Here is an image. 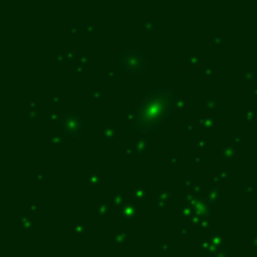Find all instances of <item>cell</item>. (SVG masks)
<instances>
[{"label":"cell","instance_id":"49","mask_svg":"<svg viewBox=\"0 0 257 257\" xmlns=\"http://www.w3.org/2000/svg\"><path fill=\"white\" fill-rule=\"evenodd\" d=\"M177 233H178L179 236H187V235H188V228H187V227H179V228L177 230Z\"/></svg>","mask_w":257,"mask_h":257},{"label":"cell","instance_id":"19","mask_svg":"<svg viewBox=\"0 0 257 257\" xmlns=\"http://www.w3.org/2000/svg\"><path fill=\"white\" fill-rule=\"evenodd\" d=\"M211 241L213 242V245L214 246H218V247H221V246H224L227 243V240H226V237L224 236H222V235H218V233H214V235H212L211 236Z\"/></svg>","mask_w":257,"mask_h":257},{"label":"cell","instance_id":"46","mask_svg":"<svg viewBox=\"0 0 257 257\" xmlns=\"http://www.w3.org/2000/svg\"><path fill=\"white\" fill-rule=\"evenodd\" d=\"M52 102H53V103H61V102H63V97H61L60 94H53Z\"/></svg>","mask_w":257,"mask_h":257},{"label":"cell","instance_id":"52","mask_svg":"<svg viewBox=\"0 0 257 257\" xmlns=\"http://www.w3.org/2000/svg\"><path fill=\"white\" fill-rule=\"evenodd\" d=\"M107 77H108L109 79H114V78H115V72H114V69H113V68H108Z\"/></svg>","mask_w":257,"mask_h":257},{"label":"cell","instance_id":"10","mask_svg":"<svg viewBox=\"0 0 257 257\" xmlns=\"http://www.w3.org/2000/svg\"><path fill=\"white\" fill-rule=\"evenodd\" d=\"M136 153H147L148 151V142H147V138L146 137H139L137 138V141L134 142V146H133Z\"/></svg>","mask_w":257,"mask_h":257},{"label":"cell","instance_id":"61","mask_svg":"<svg viewBox=\"0 0 257 257\" xmlns=\"http://www.w3.org/2000/svg\"><path fill=\"white\" fill-rule=\"evenodd\" d=\"M212 181H213L214 183H221V179H219V177H218V174H216V176H213V177H212Z\"/></svg>","mask_w":257,"mask_h":257},{"label":"cell","instance_id":"16","mask_svg":"<svg viewBox=\"0 0 257 257\" xmlns=\"http://www.w3.org/2000/svg\"><path fill=\"white\" fill-rule=\"evenodd\" d=\"M102 176H99L97 172H92L89 176H88V178H87V182L90 184V186H98L99 183H102Z\"/></svg>","mask_w":257,"mask_h":257},{"label":"cell","instance_id":"40","mask_svg":"<svg viewBox=\"0 0 257 257\" xmlns=\"http://www.w3.org/2000/svg\"><path fill=\"white\" fill-rule=\"evenodd\" d=\"M85 31L87 33H94V31H97V24L95 23H87L85 24Z\"/></svg>","mask_w":257,"mask_h":257},{"label":"cell","instance_id":"20","mask_svg":"<svg viewBox=\"0 0 257 257\" xmlns=\"http://www.w3.org/2000/svg\"><path fill=\"white\" fill-rule=\"evenodd\" d=\"M200 247H201L202 250H206L207 253H212V252L214 251V247H216V246L213 245V242H212L211 240H203V241H201Z\"/></svg>","mask_w":257,"mask_h":257},{"label":"cell","instance_id":"54","mask_svg":"<svg viewBox=\"0 0 257 257\" xmlns=\"http://www.w3.org/2000/svg\"><path fill=\"white\" fill-rule=\"evenodd\" d=\"M251 246L253 248H257V235H253L251 238Z\"/></svg>","mask_w":257,"mask_h":257},{"label":"cell","instance_id":"39","mask_svg":"<svg viewBox=\"0 0 257 257\" xmlns=\"http://www.w3.org/2000/svg\"><path fill=\"white\" fill-rule=\"evenodd\" d=\"M205 75L207 77V78H211V77H213L214 74H216V68H213V67H211V65H208V67H206L205 68Z\"/></svg>","mask_w":257,"mask_h":257},{"label":"cell","instance_id":"5","mask_svg":"<svg viewBox=\"0 0 257 257\" xmlns=\"http://www.w3.org/2000/svg\"><path fill=\"white\" fill-rule=\"evenodd\" d=\"M221 151H222V157L224 159H233L238 154V148L233 143H223Z\"/></svg>","mask_w":257,"mask_h":257},{"label":"cell","instance_id":"45","mask_svg":"<svg viewBox=\"0 0 257 257\" xmlns=\"http://www.w3.org/2000/svg\"><path fill=\"white\" fill-rule=\"evenodd\" d=\"M80 63L83 64V65H85V64H88V63H90V56L89 55H87V54H83V55H80Z\"/></svg>","mask_w":257,"mask_h":257},{"label":"cell","instance_id":"6","mask_svg":"<svg viewBox=\"0 0 257 257\" xmlns=\"http://www.w3.org/2000/svg\"><path fill=\"white\" fill-rule=\"evenodd\" d=\"M118 137V131L115 129L114 125H104L102 129V138L104 142H113Z\"/></svg>","mask_w":257,"mask_h":257},{"label":"cell","instance_id":"17","mask_svg":"<svg viewBox=\"0 0 257 257\" xmlns=\"http://www.w3.org/2000/svg\"><path fill=\"white\" fill-rule=\"evenodd\" d=\"M109 214V206L107 202H102L97 206V216L98 217H107Z\"/></svg>","mask_w":257,"mask_h":257},{"label":"cell","instance_id":"21","mask_svg":"<svg viewBox=\"0 0 257 257\" xmlns=\"http://www.w3.org/2000/svg\"><path fill=\"white\" fill-rule=\"evenodd\" d=\"M201 64V58L196 54H192L188 56V67L189 68H197Z\"/></svg>","mask_w":257,"mask_h":257},{"label":"cell","instance_id":"7","mask_svg":"<svg viewBox=\"0 0 257 257\" xmlns=\"http://www.w3.org/2000/svg\"><path fill=\"white\" fill-rule=\"evenodd\" d=\"M221 198V188L218 187H211L206 192V200L210 202V205H214Z\"/></svg>","mask_w":257,"mask_h":257},{"label":"cell","instance_id":"33","mask_svg":"<svg viewBox=\"0 0 257 257\" xmlns=\"http://www.w3.org/2000/svg\"><path fill=\"white\" fill-rule=\"evenodd\" d=\"M208 146V139L206 138V137H201L197 142H196V148L197 149H203V148H206Z\"/></svg>","mask_w":257,"mask_h":257},{"label":"cell","instance_id":"30","mask_svg":"<svg viewBox=\"0 0 257 257\" xmlns=\"http://www.w3.org/2000/svg\"><path fill=\"white\" fill-rule=\"evenodd\" d=\"M154 203H156V206H157L158 208L163 210V208H166L167 201H166L165 198H162V197H160L159 195H157V196H156V198H154Z\"/></svg>","mask_w":257,"mask_h":257},{"label":"cell","instance_id":"58","mask_svg":"<svg viewBox=\"0 0 257 257\" xmlns=\"http://www.w3.org/2000/svg\"><path fill=\"white\" fill-rule=\"evenodd\" d=\"M251 94L253 97H257V85H252L251 87Z\"/></svg>","mask_w":257,"mask_h":257},{"label":"cell","instance_id":"62","mask_svg":"<svg viewBox=\"0 0 257 257\" xmlns=\"http://www.w3.org/2000/svg\"><path fill=\"white\" fill-rule=\"evenodd\" d=\"M233 141H235V143H241L242 142V138L238 137V136H233Z\"/></svg>","mask_w":257,"mask_h":257},{"label":"cell","instance_id":"9","mask_svg":"<svg viewBox=\"0 0 257 257\" xmlns=\"http://www.w3.org/2000/svg\"><path fill=\"white\" fill-rule=\"evenodd\" d=\"M19 223L21 224V228L24 233H28L31 228L34 227V218L33 217H26V216H20L19 218Z\"/></svg>","mask_w":257,"mask_h":257},{"label":"cell","instance_id":"59","mask_svg":"<svg viewBox=\"0 0 257 257\" xmlns=\"http://www.w3.org/2000/svg\"><path fill=\"white\" fill-rule=\"evenodd\" d=\"M186 129H187L188 132H193V131H195V125H193V124H191V123H188V124L186 125Z\"/></svg>","mask_w":257,"mask_h":257},{"label":"cell","instance_id":"2","mask_svg":"<svg viewBox=\"0 0 257 257\" xmlns=\"http://www.w3.org/2000/svg\"><path fill=\"white\" fill-rule=\"evenodd\" d=\"M84 128H85V124H84V120L83 118L77 114V113H67L64 115V120H63V129L59 132L63 137L64 136H69L72 134V132H84Z\"/></svg>","mask_w":257,"mask_h":257},{"label":"cell","instance_id":"24","mask_svg":"<svg viewBox=\"0 0 257 257\" xmlns=\"http://www.w3.org/2000/svg\"><path fill=\"white\" fill-rule=\"evenodd\" d=\"M205 103H206L207 109H214L217 107V98L214 95H207Z\"/></svg>","mask_w":257,"mask_h":257},{"label":"cell","instance_id":"28","mask_svg":"<svg viewBox=\"0 0 257 257\" xmlns=\"http://www.w3.org/2000/svg\"><path fill=\"white\" fill-rule=\"evenodd\" d=\"M158 195L162 197V198H165L166 201H168V200H171V197H172V192H171L169 188H160Z\"/></svg>","mask_w":257,"mask_h":257},{"label":"cell","instance_id":"15","mask_svg":"<svg viewBox=\"0 0 257 257\" xmlns=\"http://www.w3.org/2000/svg\"><path fill=\"white\" fill-rule=\"evenodd\" d=\"M148 196V191L144 187H136L133 189V198L136 200H146Z\"/></svg>","mask_w":257,"mask_h":257},{"label":"cell","instance_id":"29","mask_svg":"<svg viewBox=\"0 0 257 257\" xmlns=\"http://www.w3.org/2000/svg\"><path fill=\"white\" fill-rule=\"evenodd\" d=\"M243 79L246 80V82H252V80H255L256 79V73L255 72H252L251 69H246L245 72H243Z\"/></svg>","mask_w":257,"mask_h":257},{"label":"cell","instance_id":"31","mask_svg":"<svg viewBox=\"0 0 257 257\" xmlns=\"http://www.w3.org/2000/svg\"><path fill=\"white\" fill-rule=\"evenodd\" d=\"M210 226H211V217L210 216H202V221H201L200 227L202 230H207V228H210Z\"/></svg>","mask_w":257,"mask_h":257},{"label":"cell","instance_id":"3","mask_svg":"<svg viewBox=\"0 0 257 257\" xmlns=\"http://www.w3.org/2000/svg\"><path fill=\"white\" fill-rule=\"evenodd\" d=\"M210 202L206 200V198H203V197H201V196H198V198H197V201H196V203H195V206H193V210H195V212L196 213H198V214H201V216H210L211 217V210H210Z\"/></svg>","mask_w":257,"mask_h":257},{"label":"cell","instance_id":"11","mask_svg":"<svg viewBox=\"0 0 257 257\" xmlns=\"http://www.w3.org/2000/svg\"><path fill=\"white\" fill-rule=\"evenodd\" d=\"M47 118H48V120L54 122V123H56V124H63V120H64V117H63L56 109H52V110L47 114Z\"/></svg>","mask_w":257,"mask_h":257},{"label":"cell","instance_id":"38","mask_svg":"<svg viewBox=\"0 0 257 257\" xmlns=\"http://www.w3.org/2000/svg\"><path fill=\"white\" fill-rule=\"evenodd\" d=\"M34 181H35L37 183H43V182H45V174H44V172H35V173H34Z\"/></svg>","mask_w":257,"mask_h":257},{"label":"cell","instance_id":"32","mask_svg":"<svg viewBox=\"0 0 257 257\" xmlns=\"http://www.w3.org/2000/svg\"><path fill=\"white\" fill-rule=\"evenodd\" d=\"M92 102H102L103 101V92L102 90H95L92 93Z\"/></svg>","mask_w":257,"mask_h":257},{"label":"cell","instance_id":"34","mask_svg":"<svg viewBox=\"0 0 257 257\" xmlns=\"http://www.w3.org/2000/svg\"><path fill=\"white\" fill-rule=\"evenodd\" d=\"M193 184H195V183H193V178H192V177H184L183 181H182V186H183L186 189L192 188V186H193Z\"/></svg>","mask_w":257,"mask_h":257},{"label":"cell","instance_id":"13","mask_svg":"<svg viewBox=\"0 0 257 257\" xmlns=\"http://www.w3.org/2000/svg\"><path fill=\"white\" fill-rule=\"evenodd\" d=\"M113 206L115 207V208H123L124 206H125V203H127V200H125V196L123 195V193H115L114 196H113Z\"/></svg>","mask_w":257,"mask_h":257},{"label":"cell","instance_id":"35","mask_svg":"<svg viewBox=\"0 0 257 257\" xmlns=\"http://www.w3.org/2000/svg\"><path fill=\"white\" fill-rule=\"evenodd\" d=\"M202 191H203V188H202V186L200 183H195L193 186H192V188H191V192H193L196 196H201Z\"/></svg>","mask_w":257,"mask_h":257},{"label":"cell","instance_id":"53","mask_svg":"<svg viewBox=\"0 0 257 257\" xmlns=\"http://www.w3.org/2000/svg\"><path fill=\"white\" fill-rule=\"evenodd\" d=\"M68 34H70V35H78L79 34V29L78 28H70L68 30Z\"/></svg>","mask_w":257,"mask_h":257},{"label":"cell","instance_id":"42","mask_svg":"<svg viewBox=\"0 0 257 257\" xmlns=\"http://www.w3.org/2000/svg\"><path fill=\"white\" fill-rule=\"evenodd\" d=\"M218 177H219L221 182H227L230 179V174H228L227 171H221V172H218Z\"/></svg>","mask_w":257,"mask_h":257},{"label":"cell","instance_id":"25","mask_svg":"<svg viewBox=\"0 0 257 257\" xmlns=\"http://www.w3.org/2000/svg\"><path fill=\"white\" fill-rule=\"evenodd\" d=\"M174 107L177 110H183L187 107V97H177L176 102H174Z\"/></svg>","mask_w":257,"mask_h":257},{"label":"cell","instance_id":"18","mask_svg":"<svg viewBox=\"0 0 257 257\" xmlns=\"http://www.w3.org/2000/svg\"><path fill=\"white\" fill-rule=\"evenodd\" d=\"M193 213H195L193 207L187 206V205H184L183 207H181V210L178 211V216L179 217H184V218H189Z\"/></svg>","mask_w":257,"mask_h":257},{"label":"cell","instance_id":"37","mask_svg":"<svg viewBox=\"0 0 257 257\" xmlns=\"http://www.w3.org/2000/svg\"><path fill=\"white\" fill-rule=\"evenodd\" d=\"M222 40H223V38L219 34H213L211 37V42H212L213 45H221L222 44Z\"/></svg>","mask_w":257,"mask_h":257},{"label":"cell","instance_id":"4","mask_svg":"<svg viewBox=\"0 0 257 257\" xmlns=\"http://www.w3.org/2000/svg\"><path fill=\"white\" fill-rule=\"evenodd\" d=\"M137 213H138V208L133 203L128 202V201H127L125 206L123 208H120V211H119V216L125 221H132L137 216Z\"/></svg>","mask_w":257,"mask_h":257},{"label":"cell","instance_id":"14","mask_svg":"<svg viewBox=\"0 0 257 257\" xmlns=\"http://www.w3.org/2000/svg\"><path fill=\"white\" fill-rule=\"evenodd\" d=\"M47 142L53 147H60L63 144V136L60 133L49 136V137H47Z\"/></svg>","mask_w":257,"mask_h":257},{"label":"cell","instance_id":"47","mask_svg":"<svg viewBox=\"0 0 257 257\" xmlns=\"http://www.w3.org/2000/svg\"><path fill=\"white\" fill-rule=\"evenodd\" d=\"M28 109L29 110H38L39 106H38L37 102H30V103H28Z\"/></svg>","mask_w":257,"mask_h":257},{"label":"cell","instance_id":"60","mask_svg":"<svg viewBox=\"0 0 257 257\" xmlns=\"http://www.w3.org/2000/svg\"><path fill=\"white\" fill-rule=\"evenodd\" d=\"M216 257H227V253L224 251H218V253L216 255Z\"/></svg>","mask_w":257,"mask_h":257},{"label":"cell","instance_id":"26","mask_svg":"<svg viewBox=\"0 0 257 257\" xmlns=\"http://www.w3.org/2000/svg\"><path fill=\"white\" fill-rule=\"evenodd\" d=\"M142 30L144 33H149V31L154 30V20L153 19H147V21H144L142 24Z\"/></svg>","mask_w":257,"mask_h":257},{"label":"cell","instance_id":"43","mask_svg":"<svg viewBox=\"0 0 257 257\" xmlns=\"http://www.w3.org/2000/svg\"><path fill=\"white\" fill-rule=\"evenodd\" d=\"M159 247H160V250L165 251V252L171 251V246L168 245V242H167V241H160V242H159Z\"/></svg>","mask_w":257,"mask_h":257},{"label":"cell","instance_id":"41","mask_svg":"<svg viewBox=\"0 0 257 257\" xmlns=\"http://www.w3.org/2000/svg\"><path fill=\"white\" fill-rule=\"evenodd\" d=\"M74 72H75L77 74H83V73H85V65H83L82 63L75 64V65H74Z\"/></svg>","mask_w":257,"mask_h":257},{"label":"cell","instance_id":"50","mask_svg":"<svg viewBox=\"0 0 257 257\" xmlns=\"http://www.w3.org/2000/svg\"><path fill=\"white\" fill-rule=\"evenodd\" d=\"M28 210H29V212H37L38 210H39V206L37 205V203H30L29 206H28Z\"/></svg>","mask_w":257,"mask_h":257},{"label":"cell","instance_id":"57","mask_svg":"<svg viewBox=\"0 0 257 257\" xmlns=\"http://www.w3.org/2000/svg\"><path fill=\"white\" fill-rule=\"evenodd\" d=\"M201 160H202L201 156H195V157H193V163H195V165H200V163H201Z\"/></svg>","mask_w":257,"mask_h":257},{"label":"cell","instance_id":"36","mask_svg":"<svg viewBox=\"0 0 257 257\" xmlns=\"http://www.w3.org/2000/svg\"><path fill=\"white\" fill-rule=\"evenodd\" d=\"M39 117H40V112H39V109H38V110H28V118H29L30 120H37Z\"/></svg>","mask_w":257,"mask_h":257},{"label":"cell","instance_id":"22","mask_svg":"<svg viewBox=\"0 0 257 257\" xmlns=\"http://www.w3.org/2000/svg\"><path fill=\"white\" fill-rule=\"evenodd\" d=\"M256 115H257V109L256 108H247L246 109V113H245L246 123H251L252 120H255Z\"/></svg>","mask_w":257,"mask_h":257},{"label":"cell","instance_id":"1","mask_svg":"<svg viewBox=\"0 0 257 257\" xmlns=\"http://www.w3.org/2000/svg\"><path fill=\"white\" fill-rule=\"evenodd\" d=\"M118 64L128 73H142L147 69V56L138 50H124L119 53Z\"/></svg>","mask_w":257,"mask_h":257},{"label":"cell","instance_id":"51","mask_svg":"<svg viewBox=\"0 0 257 257\" xmlns=\"http://www.w3.org/2000/svg\"><path fill=\"white\" fill-rule=\"evenodd\" d=\"M56 59H58L59 61L67 60V58H65V52H58V53H56Z\"/></svg>","mask_w":257,"mask_h":257},{"label":"cell","instance_id":"8","mask_svg":"<svg viewBox=\"0 0 257 257\" xmlns=\"http://www.w3.org/2000/svg\"><path fill=\"white\" fill-rule=\"evenodd\" d=\"M198 124H200L201 128H203L205 131H211L212 128L216 125V120H214V118H212V117H208V115L202 114V115H200V118H198Z\"/></svg>","mask_w":257,"mask_h":257},{"label":"cell","instance_id":"44","mask_svg":"<svg viewBox=\"0 0 257 257\" xmlns=\"http://www.w3.org/2000/svg\"><path fill=\"white\" fill-rule=\"evenodd\" d=\"M65 58H67V60L73 61V60L75 59V53H74V50H67V52H65Z\"/></svg>","mask_w":257,"mask_h":257},{"label":"cell","instance_id":"55","mask_svg":"<svg viewBox=\"0 0 257 257\" xmlns=\"http://www.w3.org/2000/svg\"><path fill=\"white\" fill-rule=\"evenodd\" d=\"M134 153H136V151H134L133 147H128V148L125 149V154H127V156H132V154H134Z\"/></svg>","mask_w":257,"mask_h":257},{"label":"cell","instance_id":"56","mask_svg":"<svg viewBox=\"0 0 257 257\" xmlns=\"http://www.w3.org/2000/svg\"><path fill=\"white\" fill-rule=\"evenodd\" d=\"M171 163H172L173 166H176V165L178 163V157H177L176 154H172V156H171Z\"/></svg>","mask_w":257,"mask_h":257},{"label":"cell","instance_id":"27","mask_svg":"<svg viewBox=\"0 0 257 257\" xmlns=\"http://www.w3.org/2000/svg\"><path fill=\"white\" fill-rule=\"evenodd\" d=\"M201 221H202V216H201V214H198V213H196V212L189 217V222H191L192 224H193V226H196V227H200Z\"/></svg>","mask_w":257,"mask_h":257},{"label":"cell","instance_id":"23","mask_svg":"<svg viewBox=\"0 0 257 257\" xmlns=\"http://www.w3.org/2000/svg\"><path fill=\"white\" fill-rule=\"evenodd\" d=\"M87 231V226H85V223L83 222H75L74 223V226H73V232L75 235H83Z\"/></svg>","mask_w":257,"mask_h":257},{"label":"cell","instance_id":"48","mask_svg":"<svg viewBox=\"0 0 257 257\" xmlns=\"http://www.w3.org/2000/svg\"><path fill=\"white\" fill-rule=\"evenodd\" d=\"M246 192L248 195H255L256 193V187H253L248 183V184H246Z\"/></svg>","mask_w":257,"mask_h":257},{"label":"cell","instance_id":"12","mask_svg":"<svg viewBox=\"0 0 257 257\" xmlns=\"http://www.w3.org/2000/svg\"><path fill=\"white\" fill-rule=\"evenodd\" d=\"M128 238H129L128 232L125 230H120L114 236V245H124L128 241Z\"/></svg>","mask_w":257,"mask_h":257}]
</instances>
